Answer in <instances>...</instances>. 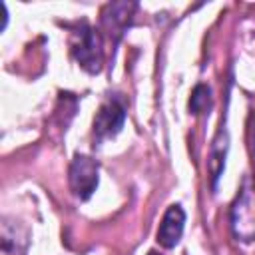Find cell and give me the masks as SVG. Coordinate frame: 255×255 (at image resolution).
I'll return each mask as SVG.
<instances>
[{
	"label": "cell",
	"mask_w": 255,
	"mask_h": 255,
	"mask_svg": "<svg viewBox=\"0 0 255 255\" xmlns=\"http://www.w3.org/2000/svg\"><path fill=\"white\" fill-rule=\"evenodd\" d=\"M70 52L76 62L90 74H98L104 64V48L98 30L88 22H80L70 34Z\"/></svg>",
	"instance_id": "cell-1"
},
{
	"label": "cell",
	"mask_w": 255,
	"mask_h": 255,
	"mask_svg": "<svg viewBox=\"0 0 255 255\" xmlns=\"http://www.w3.org/2000/svg\"><path fill=\"white\" fill-rule=\"evenodd\" d=\"M231 231L237 241L255 239V181L247 175L231 205Z\"/></svg>",
	"instance_id": "cell-2"
},
{
	"label": "cell",
	"mask_w": 255,
	"mask_h": 255,
	"mask_svg": "<svg viewBox=\"0 0 255 255\" xmlns=\"http://www.w3.org/2000/svg\"><path fill=\"white\" fill-rule=\"evenodd\" d=\"M68 181L72 193L78 199L82 201L90 199V195L98 187V161L92 159L90 155L76 153L68 169Z\"/></svg>",
	"instance_id": "cell-3"
},
{
	"label": "cell",
	"mask_w": 255,
	"mask_h": 255,
	"mask_svg": "<svg viewBox=\"0 0 255 255\" xmlns=\"http://www.w3.org/2000/svg\"><path fill=\"white\" fill-rule=\"evenodd\" d=\"M126 122V108L118 98H110L106 100L100 110L94 116V141H104L108 137H114L116 133H120V129L124 128Z\"/></svg>",
	"instance_id": "cell-4"
},
{
	"label": "cell",
	"mask_w": 255,
	"mask_h": 255,
	"mask_svg": "<svg viewBox=\"0 0 255 255\" xmlns=\"http://www.w3.org/2000/svg\"><path fill=\"white\" fill-rule=\"evenodd\" d=\"M135 8H137V4H133V2L106 4V8L102 10V28L106 30V34L110 38H114V40H120L122 34L131 24Z\"/></svg>",
	"instance_id": "cell-5"
},
{
	"label": "cell",
	"mask_w": 255,
	"mask_h": 255,
	"mask_svg": "<svg viewBox=\"0 0 255 255\" xmlns=\"http://www.w3.org/2000/svg\"><path fill=\"white\" fill-rule=\"evenodd\" d=\"M183 227H185V211L181 209V205H169L157 227V243L165 249H173L183 235Z\"/></svg>",
	"instance_id": "cell-6"
},
{
	"label": "cell",
	"mask_w": 255,
	"mask_h": 255,
	"mask_svg": "<svg viewBox=\"0 0 255 255\" xmlns=\"http://www.w3.org/2000/svg\"><path fill=\"white\" fill-rule=\"evenodd\" d=\"M227 147H229V133H227V128L225 124L221 122L219 126V131L217 135L213 137V143H211V151H209V175H211V187L215 189L217 185V179L225 167V155H227Z\"/></svg>",
	"instance_id": "cell-7"
},
{
	"label": "cell",
	"mask_w": 255,
	"mask_h": 255,
	"mask_svg": "<svg viewBox=\"0 0 255 255\" xmlns=\"http://www.w3.org/2000/svg\"><path fill=\"white\" fill-rule=\"evenodd\" d=\"M211 106V88L205 86V84H197L191 92V98H189V110L191 114L199 116L203 112H207Z\"/></svg>",
	"instance_id": "cell-8"
},
{
	"label": "cell",
	"mask_w": 255,
	"mask_h": 255,
	"mask_svg": "<svg viewBox=\"0 0 255 255\" xmlns=\"http://www.w3.org/2000/svg\"><path fill=\"white\" fill-rule=\"evenodd\" d=\"M147 255H159V253H157V251H149Z\"/></svg>",
	"instance_id": "cell-9"
}]
</instances>
